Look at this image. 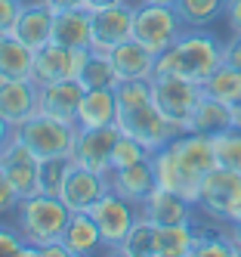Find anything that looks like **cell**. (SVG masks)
<instances>
[{"label": "cell", "instance_id": "28", "mask_svg": "<svg viewBox=\"0 0 241 257\" xmlns=\"http://www.w3.org/2000/svg\"><path fill=\"white\" fill-rule=\"evenodd\" d=\"M201 90L207 96L226 102V105H238L241 102V68H232V65L222 62L213 75L201 84Z\"/></svg>", "mask_w": 241, "mask_h": 257}, {"label": "cell", "instance_id": "11", "mask_svg": "<svg viewBox=\"0 0 241 257\" xmlns=\"http://www.w3.org/2000/svg\"><path fill=\"white\" fill-rule=\"evenodd\" d=\"M90 47H78V50H68L59 44H47L41 50H34V71H31V81L37 87L44 84H56V81H65V78H81V68L90 59Z\"/></svg>", "mask_w": 241, "mask_h": 257}, {"label": "cell", "instance_id": "45", "mask_svg": "<svg viewBox=\"0 0 241 257\" xmlns=\"http://www.w3.org/2000/svg\"><path fill=\"white\" fill-rule=\"evenodd\" d=\"M10 134H13V127H10V121L0 115V146H4L7 140H10Z\"/></svg>", "mask_w": 241, "mask_h": 257}, {"label": "cell", "instance_id": "4", "mask_svg": "<svg viewBox=\"0 0 241 257\" xmlns=\"http://www.w3.org/2000/svg\"><path fill=\"white\" fill-rule=\"evenodd\" d=\"M13 134L41 161L71 158L74 155V140H78V124H68V121H59V118H50L44 112H34L28 121L13 127Z\"/></svg>", "mask_w": 241, "mask_h": 257}, {"label": "cell", "instance_id": "23", "mask_svg": "<svg viewBox=\"0 0 241 257\" xmlns=\"http://www.w3.org/2000/svg\"><path fill=\"white\" fill-rule=\"evenodd\" d=\"M93 38V25H90V10H59L53 16V44L78 50L90 47Z\"/></svg>", "mask_w": 241, "mask_h": 257}, {"label": "cell", "instance_id": "40", "mask_svg": "<svg viewBox=\"0 0 241 257\" xmlns=\"http://www.w3.org/2000/svg\"><path fill=\"white\" fill-rule=\"evenodd\" d=\"M222 19H226V25H229L232 34H241V0H229Z\"/></svg>", "mask_w": 241, "mask_h": 257}, {"label": "cell", "instance_id": "41", "mask_svg": "<svg viewBox=\"0 0 241 257\" xmlns=\"http://www.w3.org/2000/svg\"><path fill=\"white\" fill-rule=\"evenodd\" d=\"M37 257H71V251L65 248V242H50V245H41L37 248Z\"/></svg>", "mask_w": 241, "mask_h": 257}, {"label": "cell", "instance_id": "47", "mask_svg": "<svg viewBox=\"0 0 241 257\" xmlns=\"http://www.w3.org/2000/svg\"><path fill=\"white\" fill-rule=\"evenodd\" d=\"M142 4H167V7H173L176 0H142Z\"/></svg>", "mask_w": 241, "mask_h": 257}, {"label": "cell", "instance_id": "12", "mask_svg": "<svg viewBox=\"0 0 241 257\" xmlns=\"http://www.w3.org/2000/svg\"><path fill=\"white\" fill-rule=\"evenodd\" d=\"M133 10L136 4H118V7H105V10H93L90 13V25H93V38L90 50L111 53L118 44L133 38Z\"/></svg>", "mask_w": 241, "mask_h": 257}, {"label": "cell", "instance_id": "6", "mask_svg": "<svg viewBox=\"0 0 241 257\" xmlns=\"http://www.w3.org/2000/svg\"><path fill=\"white\" fill-rule=\"evenodd\" d=\"M198 211L226 226L241 220V174L229 168H213L201 180Z\"/></svg>", "mask_w": 241, "mask_h": 257}, {"label": "cell", "instance_id": "9", "mask_svg": "<svg viewBox=\"0 0 241 257\" xmlns=\"http://www.w3.org/2000/svg\"><path fill=\"white\" fill-rule=\"evenodd\" d=\"M93 220H96V226L102 232V242H105V251L115 254L121 248V242L127 238V232L133 229V223L139 220V205L133 201H127L124 195H118L115 189H108L96 205L90 208Z\"/></svg>", "mask_w": 241, "mask_h": 257}, {"label": "cell", "instance_id": "42", "mask_svg": "<svg viewBox=\"0 0 241 257\" xmlns=\"http://www.w3.org/2000/svg\"><path fill=\"white\" fill-rule=\"evenodd\" d=\"M47 4H50L56 13H59V10H81L87 0H47ZM84 10H87V7H84Z\"/></svg>", "mask_w": 241, "mask_h": 257}, {"label": "cell", "instance_id": "46", "mask_svg": "<svg viewBox=\"0 0 241 257\" xmlns=\"http://www.w3.org/2000/svg\"><path fill=\"white\" fill-rule=\"evenodd\" d=\"M232 127H238V131H241V102L232 105Z\"/></svg>", "mask_w": 241, "mask_h": 257}, {"label": "cell", "instance_id": "22", "mask_svg": "<svg viewBox=\"0 0 241 257\" xmlns=\"http://www.w3.org/2000/svg\"><path fill=\"white\" fill-rule=\"evenodd\" d=\"M108 124H118L115 87H90L81 99L78 127H108Z\"/></svg>", "mask_w": 241, "mask_h": 257}, {"label": "cell", "instance_id": "18", "mask_svg": "<svg viewBox=\"0 0 241 257\" xmlns=\"http://www.w3.org/2000/svg\"><path fill=\"white\" fill-rule=\"evenodd\" d=\"M37 87L31 78H0V115L10 121V127H19L37 112Z\"/></svg>", "mask_w": 241, "mask_h": 257}, {"label": "cell", "instance_id": "1", "mask_svg": "<svg viewBox=\"0 0 241 257\" xmlns=\"http://www.w3.org/2000/svg\"><path fill=\"white\" fill-rule=\"evenodd\" d=\"M222 65V41L207 28H185L173 47L155 56V75H182L204 84Z\"/></svg>", "mask_w": 241, "mask_h": 257}, {"label": "cell", "instance_id": "27", "mask_svg": "<svg viewBox=\"0 0 241 257\" xmlns=\"http://www.w3.org/2000/svg\"><path fill=\"white\" fill-rule=\"evenodd\" d=\"M229 0H176V13L182 16L185 28H210L216 19L226 16Z\"/></svg>", "mask_w": 241, "mask_h": 257}, {"label": "cell", "instance_id": "33", "mask_svg": "<svg viewBox=\"0 0 241 257\" xmlns=\"http://www.w3.org/2000/svg\"><path fill=\"white\" fill-rule=\"evenodd\" d=\"M148 158H152V149H148V146H142L130 134H121L118 143H115V152H111V171L115 168H130V164L148 161Z\"/></svg>", "mask_w": 241, "mask_h": 257}, {"label": "cell", "instance_id": "25", "mask_svg": "<svg viewBox=\"0 0 241 257\" xmlns=\"http://www.w3.org/2000/svg\"><path fill=\"white\" fill-rule=\"evenodd\" d=\"M198 242L195 220L176 226H158L155 229V257H192Z\"/></svg>", "mask_w": 241, "mask_h": 257}, {"label": "cell", "instance_id": "43", "mask_svg": "<svg viewBox=\"0 0 241 257\" xmlns=\"http://www.w3.org/2000/svg\"><path fill=\"white\" fill-rule=\"evenodd\" d=\"M229 238H232V245H235V257H241V220L229 223Z\"/></svg>", "mask_w": 241, "mask_h": 257}, {"label": "cell", "instance_id": "13", "mask_svg": "<svg viewBox=\"0 0 241 257\" xmlns=\"http://www.w3.org/2000/svg\"><path fill=\"white\" fill-rule=\"evenodd\" d=\"M118 137H121L118 124H108V127H78V140H74L71 161L81 164V168L108 174L111 171V152H115Z\"/></svg>", "mask_w": 241, "mask_h": 257}, {"label": "cell", "instance_id": "15", "mask_svg": "<svg viewBox=\"0 0 241 257\" xmlns=\"http://www.w3.org/2000/svg\"><path fill=\"white\" fill-rule=\"evenodd\" d=\"M87 93V87L81 84V78H65L56 84H44L37 93V112H44L50 118H59L68 124H78V112H81V99Z\"/></svg>", "mask_w": 241, "mask_h": 257}, {"label": "cell", "instance_id": "29", "mask_svg": "<svg viewBox=\"0 0 241 257\" xmlns=\"http://www.w3.org/2000/svg\"><path fill=\"white\" fill-rule=\"evenodd\" d=\"M155 229H158L155 223H148V220L139 217L115 254H121V257H155Z\"/></svg>", "mask_w": 241, "mask_h": 257}, {"label": "cell", "instance_id": "34", "mask_svg": "<svg viewBox=\"0 0 241 257\" xmlns=\"http://www.w3.org/2000/svg\"><path fill=\"white\" fill-rule=\"evenodd\" d=\"M71 158H47L41 161V192L44 195H62L65 177L71 171Z\"/></svg>", "mask_w": 241, "mask_h": 257}, {"label": "cell", "instance_id": "37", "mask_svg": "<svg viewBox=\"0 0 241 257\" xmlns=\"http://www.w3.org/2000/svg\"><path fill=\"white\" fill-rule=\"evenodd\" d=\"M16 205H19V192L10 186V180L4 177V171H0V217L13 214V211H16Z\"/></svg>", "mask_w": 241, "mask_h": 257}, {"label": "cell", "instance_id": "35", "mask_svg": "<svg viewBox=\"0 0 241 257\" xmlns=\"http://www.w3.org/2000/svg\"><path fill=\"white\" fill-rule=\"evenodd\" d=\"M0 257H37V245H31L16 223H0Z\"/></svg>", "mask_w": 241, "mask_h": 257}, {"label": "cell", "instance_id": "32", "mask_svg": "<svg viewBox=\"0 0 241 257\" xmlns=\"http://www.w3.org/2000/svg\"><path fill=\"white\" fill-rule=\"evenodd\" d=\"M195 229H198V242H195V254L192 257H235V245H232L229 232L204 229L198 220H195Z\"/></svg>", "mask_w": 241, "mask_h": 257}, {"label": "cell", "instance_id": "44", "mask_svg": "<svg viewBox=\"0 0 241 257\" xmlns=\"http://www.w3.org/2000/svg\"><path fill=\"white\" fill-rule=\"evenodd\" d=\"M118 4H127V0H87V10L93 13V10H105V7H118Z\"/></svg>", "mask_w": 241, "mask_h": 257}, {"label": "cell", "instance_id": "24", "mask_svg": "<svg viewBox=\"0 0 241 257\" xmlns=\"http://www.w3.org/2000/svg\"><path fill=\"white\" fill-rule=\"evenodd\" d=\"M34 50L22 44L13 31L0 34V78H31Z\"/></svg>", "mask_w": 241, "mask_h": 257}, {"label": "cell", "instance_id": "17", "mask_svg": "<svg viewBox=\"0 0 241 257\" xmlns=\"http://www.w3.org/2000/svg\"><path fill=\"white\" fill-rule=\"evenodd\" d=\"M53 16H56V10L47 0H22L10 31L31 50H41L53 41Z\"/></svg>", "mask_w": 241, "mask_h": 257}, {"label": "cell", "instance_id": "21", "mask_svg": "<svg viewBox=\"0 0 241 257\" xmlns=\"http://www.w3.org/2000/svg\"><path fill=\"white\" fill-rule=\"evenodd\" d=\"M62 242L65 248L71 251V257H93L105 251V242H102V232L96 226V220H93L90 211H81V214H71L68 226L62 232Z\"/></svg>", "mask_w": 241, "mask_h": 257}, {"label": "cell", "instance_id": "14", "mask_svg": "<svg viewBox=\"0 0 241 257\" xmlns=\"http://www.w3.org/2000/svg\"><path fill=\"white\" fill-rule=\"evenodd\" d=\"M108 189H111L108 186V174L81 168V164H71V171L65 177V186H62V195L59 198L68 205L71 214H81V211H90Z\"/></svg>", "mask_w": 241, "mask_h": 257}, {"label": "cell", "instance_id": "30", "mask_svg": "<svg viewBox=\"0 0 241 257\" xmlns=\"http://www.w3.org/2000/svg\"><path fill=\"white\" fill-rule=\"evenodd\" d=\"M118 81H121V78H118L115 65H111L108 53L93 50L90 59H87V65L81 68V84L90 90V87H118Z\"/></svg>", "mask_w": 241, "mask_h": 257}, {"label": "cell", "instance_id": "8", "mask_svg": "<svg viewBox=\"0 0 241 257\" xmlns=\"http://www.w3.org/2000/svg\"><path fill=\"white\" fill-rule=\"evenodd\" d=\"M118 127H121V134L136 137L152 152L161 149V146H167L176 134H182L179 127L155 105V99L142 102V105H133V108H118Z\"/></svg>", "mask_w": 241, "mask_h": 257}, {"label": "cell", "instance_id": "39", "mask_svg": "<svg viewBox=\"0 0 241 257\" xmlns=\"http://www.w3.org/2000/svg\"><path fill=\"white\" fill-rule=\"evenodd\" d=\"M19 7H22V0H0V34L13 28L16 16H19Z\"/></svg>", "mask_w": 241, "mask_h": 257}, {"label": "cell", "instance_id": "3", "mask_svg": "<svg viewBox=\"0 0 241 257\" xmlns=\"http://www.w3.org/2000/svg\"><path fill=\"white\" fill-rule=\"evenodd\" d=\"M170 152L173 161L179 168V180H182V189L179 195L189 198L192 205L198 208V192H201V180L207 177L216 168V152H213V140L207 134H195V131H182L176 134L170 143Z\"/></svg>", "mask_w": 241, "mask_h": 257}, {"label": "cell", "instance_id": "7", "mask_svg": "<svg viewBox=\"0 0 241 257\" xmlns=\"http://www.w3.org/2000/svg\"><path fill=\"white\" fill-rule=\"evenodd\" d=\"M201 96H204L201 84L182 78V75H155L152 78L155 105L179 127V131H189V118H192Z\"/></svg>", "mask_w": 241, "mask_h": 257}, {"label": "cell", "instance_id": "19", "mask_svg": "<svg viewBox=\"0 0 241 257\" xmlns=\"http://www.w3.org/2000/svg\"><path fill=\"white\" fill-rule=\"evenodd\" d=\"M121 81H152L155 78V53L145 50L139 41H124L108 53Z\"/></svg>", "mask_w": 241, "mask_h": 257}, {"label": "cell", "instance_id": "5", "mask_svg": "<svg viewBox=\"0 0 241 257\" xmlns=\"http://www.w3.org/2000/svg\"><path fill=\"white\" fill-rule=\"evenodd\" d=\"M182 31H185V22H182V16L176 13V7L142 4V0H136V10H133V41H139L145 50H152L155 56L164 53L167 47H173Z\"/></svg>", "mask_w": 241, "mask_h": 257}, {"label": "cell", "instance_id": "26", "mask_svg": "<svg viewBox=\"0 0 241 257\" xmlns=\"http://www.w3.org/2000/svg\"><path fill=\"white\" fill-rule=\"evenodd\" d=\"M226 127H232V105H226V102H219V99L204 93L198 99V105H195L192 118H189V131L216 137L219 131H226Z\"/></svg>", "mask_w": 241, "mask_h": 257}, {"label": "cell", "instance_id": "10", "mask_svg": "<svg viewBox=\"0 0 241 257\" xmlns=\"http://www.w3.org/2000/svg\"><path fill=\"white\" fill-rule=\"evenodd\" d=\"M0 171L19 192V198H31L41 192V158L16 134H10V140L0 146Z\"/></svg>", "mask_w": 241, "mask_h": 257}, {"label": "cell", "instance_id": "2", "mask_svg": "<svg viewBox=\"0 0 241 257\" xmlns=\"http://www.w3.org/2000/svg\"><path fill=\"white\" fill-rule=\"evenodd\" d=\"M68 220H71V211L65 201L59 195H44V192H37L31 198H19V205L13 211V223L37 248L59 242Z\"/></svg>", "mask_w": 241, "mask_h": 257}, {"label": "cell", "instance_id": "36", "mask_svg": "<svg viewBox=\"0 0 241 257\" xmlns=\"http://www.w3.org/2000/svg\"><path fill=\"white\" fill-rule=\"evenodd\" d=\"M115 96H118V108H133L142 102H152V81H118Z\"/></svg>", "mask_w": 241, "mask_h": 257}, {"label": "cell", "instance_id": "16", "mask_svg": "<svg viewBox=\"0 0 241 257\" xmlns=\"http://www.w3.org/2000/svg\"><path fill=\"white\" fill-rule=\"evenodd\" d=\"M195 205L189 198H182L179 192H170V189H161L155 186L148 192V198L139 205V217L148 220L155 226H176V223H192L195 220Z\"/></svg>", "mask_w": 241, "mask_h": 257}, {"label": "cell", "instance_id": "31", "mask_svg": "<svg viewBox=\"0 0 241 257\" xmlns=\"http://www.w3.org/2000/svg\"><path fill=\"white\" fill-rule=\"evenodd\" d=\"M213 140V152H216V168H229L241 174V131L238 127H226L219 131Z\"/></svg>", "mask_w": 241, "mask_h": 257}, {"label": "cell", "instance_id": "20", "mask_svg": "<svg viewBox=\"0 0 241 257\" xmlns=\"http://www.w3.org/2000/svg\"><path fill=\"white\" fill-rule=\"evenodd\" d=\"M108 186L115 189L118 195H124L127 201L142 205V201L148 198V192L158 186L155 171H152V158H148V161H136V164H130V168L108 171Z\"/></svg>", "mask_w": 241, "mask_h": 257}, {"label": "cell", "instance_id": "38", "mask_svg": "<svg viewBox=\"0 0 241 257\" xmlns=\"http://www.w3.org/2000/svg\"><path fill=\"white\" fill-rule=\"evenodd\" d=\"M222 62L232 65V68H241V34H232V38L222 44Z\"/></svg>", "mask_w": 241, "mask_h": 257}]
</instances>
